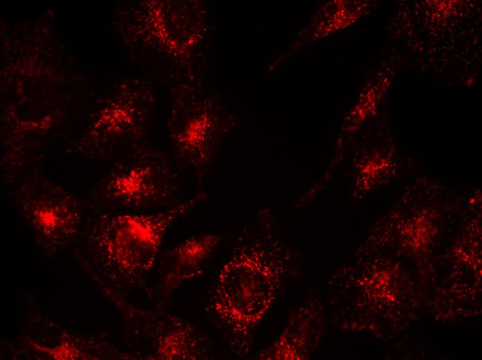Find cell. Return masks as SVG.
<instances>
[{
  "mask_svg": "<svg viewBox=\"0 0 482 360\" xmlns=\"http://www.w3.org/2000/svg\"><path fill=\"white\" fill-rule=\"evenodd\" d=\"M274 289L273 270L258 251L232 258L218 273L211 296L215 315L233 333L248 334L269 309Z\"/></svg>",
  "mask_w": 482,
  "mask_h": 360,
  "instance_id": "6da1fadb",
  "label": "cell"
},
{
  "mask_svg": "<svg viewBox=\"0 0 482 360\" xmlns=\"http://www.w3.org/2000/svg\"><path fill=\"white\" fill-rule=\"evenodd\" d=\"M204 197L203 194H197L154 213H121L109 217L98 234L102 255L125 274L146 272L154 264L165 235L174 222Z\"/></svg>",
  "mask_w": 482,
  "mask_h": 360,
  "instance_id": "7a4b0ae2",
  "label": "cell"
},
{
  "mask_svg": "<svg viewBox=\"0 0 482 360\" xmlns=\"http://www.w3.org/2000/svg\"><path fill=\"white\" fill-rule=\"evenodd\" d=\"M177 183L166 163L141 161L121 164L112 169L106 181L107 196L127 205L166 203L174 199Z\"/></svg>",
  "mask_w": 482,
  "mask_h": 360,
  "instance_id": "3957f363",
  "label": "cell"
},
{
  "mask_svg": "<svg viewBox=\"0 0 482 360\" xmlns=\"http://www.w3.org/2000/svg\"><path fill=\"white\" fill-rule=\"evenodd\" d=\"M218 242L213 234L190 237L174 247L168 256L163 278L165 291L171 292L204 269Z\"/></svg>",
  "mask_w": 482,
  "mask_h": 360,
  "instance_id": "277c9868",
  "label": "cell"
},
{
  "mask_svg": "<svg viewBox=\"0 0 482 360\" xmlns=\"http://www.w3.org/2000/svg\"><path fill=\"white\" fill-rule=\"evenodd\" d=\"M32 213L38 228L48 236L60 235L70 230L73 222V213L59 200H39L34 204Z\"/></svg>",
  "mask_w": 482,
  "mask_h": 360,
  "instance_id": "5b68a950",
  "label": "cell"
},
{
  "mask_svg": "<svg viewBox=\"0 0 482 360\" xmlns=\"http://www.w3.org/2000/svg\"><path fill=\"white\" fill-rule=\"evenodd\" d=\"M197 345L192 329L176 325L159 339L157 352L162 359H193L197 357Z\"/></svg>",
  "mask_w": 482,
  "mask_h": 360,
  "instance_id": "8992f818",
  "label": "cell"
},
{
  "mask_svg": "<svg viewBox=\"0 0 482 360\" xmlns=\"http://www.w3.org/2000/svg\"><path fill=\"white\" fill-rule=\"evenodd\" d=\"M35 348L48 354L57 359H75L78 357V350L71 343L64 342L55 348L42 347L37 344L33 345Z\"/></svg>",
  "mask_w": 482,
  "mask_h": 360,
  "instance_id": "52a82bcc",
  "label": "cell"
}]
</instances>
